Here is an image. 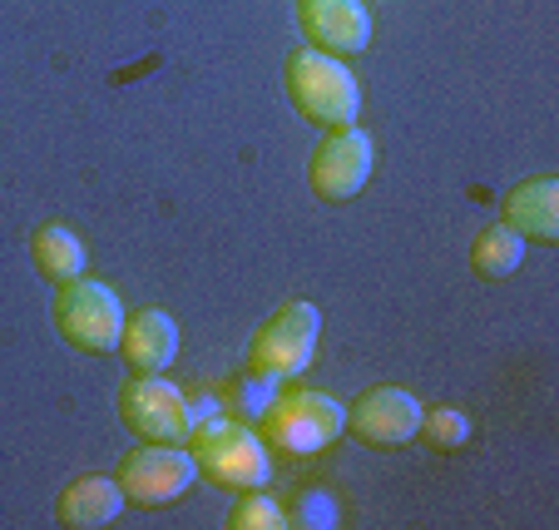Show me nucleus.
I'll list each match as a JSON object with an SVG mask.
<instances>
[{"mask_svg":"<svg viewBox=\"0 0 559 530\" xmlns=\"http://www.w3.org/2000/svg\"><path fill=\"white\" fill-rule=\"evenodd\" d=\"M347 432V407L332 392L317 387H293V392H273V402L258 416V436L267 451H283L293 461H307L317 451H328L337 436Z\"/></svg>","mask_w":559,"mask_h":530,"instance_id":"obj_1","label":"nucleus"},{"mask_svg":"<svg viewBox=\"0 0 559 530\" xmlns=\"http://www.w3.org/2000/svg\"><path fill=\"white\" fill-rule=\"evenodd\" d=\"M183 446H189L199 476L223 491H258L273 476V451L248 422H228V416L193 422Z\"/></svg>","mask_w":559,"mask_h":530,"instance_id":"obj_2","label":"nucleus"},{"mask_svg":"<svg viewBox=\"0 0 559 530\" xmlns=\"http://www.w3.org/2000/svg\"><path fill=\"white\" fill-rule=\"evenodd\" d=\"M287 95L317 129L357 125L361 115V85L352 80L342 55H328L317 45H297L287 55Z\"/></svg>","mask_w":559,"mask_h":530,"instance_id":"obj_3","label":"nucleus"},{"mask_svg":"<svg viewBox=\"0 0 559 530\" xmlns=\"http://www.w3.org/2000/svg\"><path fill=\"white\" fill-rule=\"evenodd\" d=\"M55 328L70 348L90 352V357H109L119 352V338H124V303L109 283L99 278H70L55 293Z\"/></svg>","mask_w":559,"mask_h":530,"instance_id":"obj_4","label":"nucleus"},{"mask_svg":"<svg viewBox=\"0 0 559 530\" xmlns=\"http://www.w3.org/2000/svg\"><path fill=\"white\" fill-rule=\"evenodd\" d=\"M317 338H322V313H317L312 303H283V308L253 332L248 372L273 377V382H287V377L312 367Z\"/></svg>","mask_w":559,"mask_h":530,"instance_id":"obj_5","label":"nucleus"},{"mask_svg":"<svg viewBox=\"0 0 559 530\" xmlns=\"http://www.w3.org/2000/svg\"><path fill=\"white\" fill-rule=\"evenodd\" d=\"M119 422H124L139 441L183 446L193 432V407L164 372H134V377L119 387Z\"/></svg>","mask_w":559,"mask_h":530,"instance_id":"obj_6","label":"nucleus"},{"mask_svg":"<svg viewBox=\"0 0 559 530\" xmlns=\"http://www.w3.org/2000/svg\"><path fill=\"white\" fill-rule=\"evenodd\" d=\"M371 169H377V144H371V134L357 125H337L317 139L312 160H307V184H312L317 199L347 203L371 184Z\"/></svg>","mask_w":559,"mask_h":530,"instance_id":"obj_7","label":"nucleus"},{"mask_svg":"<svg viewBox=\"0 0 559 530\" xmlns=\"http://www.w3.org/2000/svg\"><path fill=\"white\" fill-rule=\"evenodd\" d=\"M119 491H124L129 506H174L183 491L199 481V467H193L189 446H174V441H144L134 446L115 471Z\"/></svg>","mask_w":559,"mask_h":530,"instance_id":"obj_8","label":"nucleus"},{"mask_svg":"<svg viewBox=\"0 0 559 530\" xmlns=\"http://www.w3.org/2000/svg\"><path fill=\"white\" fill-rule=\"evenodd\" d=\"M421 412H426L421 397L406 392V387H371L347 412V426L357 432V441L377 446V451H396V446L416 441Z\"/></svg>","mask_w":559,"mask_h":530,"instance_id":"obj_9","label":"nucleus"},{"mask_svg":"<svg viewBox=\"0 0 559 530\" xmlns=\"http://www.w3.org/2000/svg\"><path fill=\"white\" fill-rule=\"evenodd\" d=\"M297 25L328 55H361L371 45L367 0H297Z\"/></svg>","mask_w":559,"mask_h":530,"instance_id":"obj_10","label":"nucleus"},{"mask_svg":"<svg viewBox=\"0 0 559 530\" xmlns=\"http://www.w3.org/2000/svg\"><path fill=\"white\" fill-rule=\"evenodd\" d=\"M500 223L515 228L525 244H559V179L555 174H539L525 179L500 199Z\"/></svg>","mask_w":559,"mask_h":530,"instance_id":"obj_11","label":"nucleus"},{"mask_svg":"<svg viewBox=\"0 0 559 530\" xmlns=\"http://www.w3.org/2000/svg\"><path fill=\"white\" fill-rule=\"evenodd\" d=\"M119 352L134 372H169V362L179 357V322L164 308H144L134 318H124V338Z\"/></svg>","mask_w":559,"mask_h":530,"instance_id":"obj_12","label":"nucleus"},{"mask_svg":"<svg viewBox=\"0 0 559 530\" xmlns=\"http://www.w3.org/2000/svg\"><path fill=\"white\" fill-rule=\"evenodd\" d=\"M124 516V491H119L115 476H80L64 486L60 506H55V520L64 530H105Z\"/></svg>","mask_w":559,"mask_h":530,"instance_id":"obj_13","label":"nucleus"},{"mask_svg":"<svg viewBox=\"0 0 559 530\" xmlns=\"http://www.w3.org/2000/svg\"><path fill=\"white\" fill-rule=\"evenodd\" d=\"M31 258L50 283H70L90 268V254H85V238L74 234L70 223H40L31 238Z\"/></svg>","mask_w":559,"mask_h":530,"instance_id":"obj_14","label":"nucleus"},{"mask_svg":"<svg viewBox=\"0 0 559 530\" xmlns=\"http://www.w3.org/2000/svg\"><path fill=\"white\" fill-rule=\"evenodd\" d=\"M520 263H525V238L515 234V228H506V223H496V228H480L471 244V268L480 278H490V283H500V278L520 273Z\"/></svg>","mask_w":559,"mask_h":530,"instance_id":"obj_15","label":"nucleus"},{"mask_svg":"<svg viewBox=\"0 0 559 530\" xmlns=\"http://www.w3.org/2000/svg\"><path fill=\"white\" fill-rule=\"evenodd\" d=\"M416 436H421L426 446H436V451H461V446L471 441V416L455 412V407H436V412H421Z\"/></svg>","mask_w":559,"mask_h":530,"instance_id":"obj_16","label":"nucleus"},{"mask_svg":"<svg viewBox=\"0 0 559 530\" xmlns=\"http://www.w3.org/2000/svg\"><path fill=\"white\" fill-rule=\"evenodd\" d=\"M223 526L228 530H283L287 516H283V506H277L273 496H263V486H258V491H238V506L228 510Z\"/></svg>","mask_w":559,"mask_h":530,"instance_id":"obj_17","label":"nucleus"},{"mask_svg":"<svg viewBox=\"0 0 559 530\" xmlns=\"http://www.w3.org/2000/svg\"><path fill=\"white\" fill-rule=\"evenodd\" d=\"M283 516H287V526H302V530H332V526L342 520V510H337V500H332L328 491L307 486V491H297V496L287 500Z\"/></svg>","mask_w":559,"mask_h":530,"instance_id":"obj_18","label":"nucleus"},{"mask_svg":"<svg viewBox=\"0 0 559 530\" xmlns=\"http://www.w3.org/2000/svg\"><path fill=\"white\" fill-rule=\"evenodd\" d=\"M277 387H283V382H273V377H258V372H248L243 382H238V412L253 416V422H258V416H263V407L273 402Z\"/></svg>","mask_w":559,"mask_h":530,"instance_id":"obj_19","label":"nucleus"}]
</instances>
